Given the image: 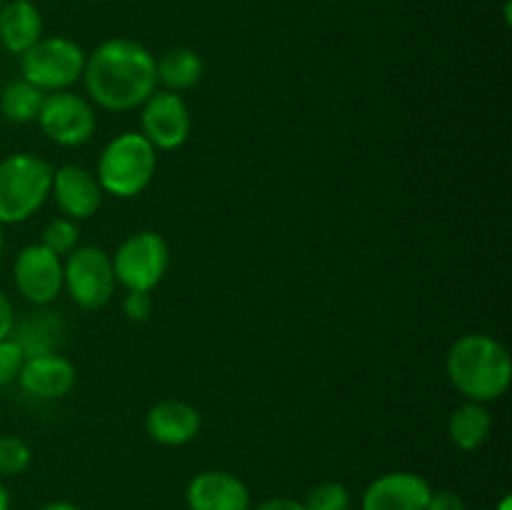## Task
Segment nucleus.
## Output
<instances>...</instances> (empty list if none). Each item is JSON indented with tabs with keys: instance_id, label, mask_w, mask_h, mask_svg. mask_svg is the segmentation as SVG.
I'll use <instances>...</instances> for the list:
<instances>
[{
	"instance_id": "obj_14",
	"label": "nucleus",
	"mask_w": 512,
	"mask_h": 510,
	"mask_svg": "<svg viewBox=\"0 0 512 510\" xmlns=\"http://www.w3.org/2000/svg\"><path fill=\"white\" fill-rule=\"evenodd\" d=\"M203 428V415L188 400L165 398L158 400L145 415V433L153 443L165 448H180L198 438Z\"/></svg>"
},
{
	"instance_id": "obj_8",
	"label": "nucleus",
	"mask_w": 512,
	"mask_h": 510,
	"mask_svg": "<svg viewBox=\"0 0 512 510\" xmlns=\"http://www.w3.org/2000/svg\"><path fill=\"white\" fill-rule=\"evenodd\" d=\"M35 123L40 125L45 138L53 140L60 148H80L90 143L95 135L98 115H95V105L85 95L58 90V93L45 95Z\"/></svg>"
},
{
	"instance_id": "obj_33",
	"label": "nucleus",
	"mask_w": 512,
	"mask_h": 510,
	"mask_svg": "<svg viewBox=\"0 0 512 510\" xmlns=\"http://www.w3.org/2000/svg\"><path fill=\"white\" fill-rule=\"evenodd\" d=\"M85 3H105V0H85Z\"/></svg>"
},
{
	"instance_id": "obj_17",
	"label": "nucleus",
	"mask_w": 512,
	"mask_h": 510,
	"mask_svg": "<svg viewBox=\"0 0 512 510\" xmlns=\"http://www.w3.org/2000/svg\"><path fill=\"white\" fill-rule=\"evenodd\" d=\"M490 433H493V415H490L488 405L465 400L450 413L448 438L463 453H475V450L483 448Z\"/></svg>"
},
{
	"instance_id": "obj_12",
	"label": "nucleus",
	"mask_w": 512,
	"mask_h": 510,
	"mask_svg": "<svg viewBox=\"0 0 512 510\" xmlns=\"http://www.w3.org/2000/svg\"><path fill=\"white\" fill-rule=\"evenodd\" d=\"M433 485L428 478L410 470H393L378 475L360 498V510H425Z\"/></svg>"
},
{
	"instance_id": "obj_3",
	"label": "nucleus",
	"mask_w": 512,
	"mask_h": 510,
	"mask_svg": "<svg viewBox=\"0 0 512 510\" xmlns=\"http://www.w3.org/2000/svg\"><path fill=\"white\" fill-rule=\"evenodd\" d=\"M155 170H158V150L140 133L125 130L100 150L95 178L105 195L130 200L153 183Z\"/></svg>"
},
{
	"instance_id": "obj_22",
	"label": "nucleus",
	"mask_w": 512,
	"mask_h": 510,
	"mask_svg": "<svg viewBox=\"0 0 512 510\" xmlns=\"http://www.w3.org/2000/svg\"><path fill=\"white\" fill-rule=\"evenodd\" d=\"M33 463V450L18 435H0V475L15 478L23 475Z\"/></svg>"
},
{
	"instance_id": "obj_9",
	"label": "nucleus",
	"mask_w": 512,
	"mask_h": 510,
	"mask_svg": "<svg viewBox=\"0 0 512 510\" xmlns=\"http://www.w3.org/2000/svg\"><path fill=\"white\" fill-rule=\"evenodd\" d=\"M193 115L180 93L158 88L140 105V135L155 150H178L188 143Z\"/></svg>"
},
{
	"instance_id": "obj_5",
	"label": "nucleus",
	"mask_w": 512,
	"mask_h": 510,
	"mask_svg": "<svg viewBox=\"0 0 512 510\" xmlns=\"http://www.w3.org/2000/svg\"><path fill=\"white\" fill-rule=\"evenodd\" d=\"M85 58L88 53L68 35H43L20 55V75L45 95L70 90L83 78Z\"/></svg>"
},
{
	"instance_id": "obj_29",
	"label": "nucleus",
	"mask_w": 512,
	"mask_h": 510,
	"mask_svg": "<svg viewBox=\"0 0 512 510\" xmlns=\"http://www.w3.org/2000/svg\"><path fill=\"white\" fill-rule=\"evenodd\" d=\"M40 510H83V508L75 503H68V500H53V503H45Z\"/></svg>"
},
{
	"instance_id": "obj_36",
	"label": "nucleus",
	"mask_w": 512,
	"mask_h": 510,
	"mask_svg": "<svg viewBox=\"0 0 512 510\" xmlns=\"http://www.w3.org/2000/svg\"><path fill=\"white\" fill-rule=\"evenodd\" d=\"M350 510H353V508H350Z\"/></svg>"
},
{
	"instance_id": "obj_25",
	"label": "nucleus",
	"mask_w": 512,
	"mask_h": 510,
	"mask_svg": "<svg viewBox=\"0 0 512 510\" xmlns=\"http://www.w3.org/2000/svg\"><path fill=\"white\" fill-rule=\"evenodd\" d=\"M123 315L130 323H145L153 315V295L145 290H128L123 298Z\"/></svg>"
},
{
	"instance_id": "obj_26",
	"label": "nucleus",
	"mask_w": 512,
	"mask_h": 510,
	"mask_svg": "<svg viewBox=\"0 0 512 510\" xmlns=\"http://www.w3.org/2000/svg\"><path fill=\"white\" fill-rule=\"evenodd\" d=\"M425 510H468L463 495H458L455 490H433L428 500V508Z\"/></svg>"
},
{
	"instance_id": "obj_20",
	"label": "nucleus",
	"mask_w": 512,
	"mask_h": 510,
	"mask_svg": "<svg viewBox=\"0 0 512 510\" xmlns=\"http://www.w3.org/2000/svg\"><path fill=\"white\" fill-rule=\"evenodd\" d=\"M43 100V90L30 85L28 80H10L3 88V93H0V113H3L5 120H10V123H35L40 108H43Z\"/></svg>"
},
{
	"instance_id": "obj_18",
	"label": "nucleus",
	"mask_w": 512,
	"mask_h": 510,
	"mask_svg": "<svg viewBox=\"0 0 512 510\" xmlns=\"http://www.w3.org/2000/svg\"><path fill=\"white\" fill-rule=\"evenodd\" d=\"M10 338L23 348L25 358L30 355H43V353H55L63 338V318L58 313H50V310L40 308L35 313H30L28 318L15 323Z\"/></svg>"
},
{
	"instance_id": "obj_11",
	"label": "nucleus",
	"mask_w": 512,
	"mask_h": 510,
	"mask_svg": "<svg viewBox=\"0 0 512 510\" xmlns=\"http://www.w3.org/2000/svg\"><path fill=\"white\" fill-rule=\"evenodd\" d=\"M50 198L55 200L63 218L75 220H90L103 205V188H100L98 178L93 170L83 168V165H60L53 170V188H50Z\"/></svg>"
},
{
	"instance_id": "obj_28",
	"label": "nucleus",
	"mask_w": 512,
	"mask_h": 510,
	"mask_svg": "<svg viewBox=\"0 0 512 510\" xmlns=\"http://www.w3.org/2000/svg\"><path fill=\"white\" fill-rule=\"evenodd\" d=\"M253 510H308V508H305L303 500H295V498H285V495H278V498L263 500V503L255 505Z\"/></svg>"
},
{
	"instance_id": "obj_32",
	"label": "nucleus",
	"mask_w": 512,
	"mask_h": 510,
	"mask_svg": "<svg viewBox=\"0 0 512 510\" xmlns=\"http://www.w3.org/2000/svg\"><path fill=\"white\" fill-rule=\"evenodd\" d=\"M3 245H5V238H3V225H0V253H3Z\"/></svg>"
},
{
	"instance_id": "obj_6",
	"label": "nucleus",
	"mask_w": 512,
	"mask_h": 510,
	"mask_svg": "<svg viewBox=\"0 0 512 510\" xmlns=\"http://www.w3.org/2000/svg\"><path fill=\"white\" fill-rule=\"evenodd\" d=\"M110 260L118 285L125 290L153 293L170 268L168 240L155 230H138L118 245Z\"/></svg>"
},
{
	"instance_id": "obj_4",
	"label": "nucleus",
	"mask_w": 512,
	"mask_h": 510,
	"mask_svg": "<svg viewBox=\"0 0 512 510\" xmlns=\"http://www.w3.org/2000/svg\"><path fill=\"white\" fill-rule=\"evenodd\" d=\"M53 165L33 153H13L0 160V225L33 218L50 198Z\"/></svg>"
},
{
	"instance_id": "obj_16",
	"label": "nucleus",
	"mask_w": 512,
	"mask_h": 510,
	"mask_svg": "<svg viewBox=\"0 0 512 510\" xmlns=\"http://www.w3.org/2000/svg\"><path fill=\"white\" fill-rule=\"evenodd\" d=\"M43 38V13L33 0H8L0 8V45L5 53L23 55Z\"/></svg>"
},
{
	"instance_id": "obj_23",
	"label": "nucleus",
	"mask_w": 512,
	"mask_h": 510,
	"mask_svg": "<svg viewBox=\"0 0 512 510\" xmlns=\"http://www.w3.org/2000/svg\"><path fill=\"white\" fill-rule=\"evenodd\" d=\"M308 510H350V490L338 480L318 483L303 500Z\"/></svg>"
},
{
	"instance_id": "obj_35",
	"label": "nucleus",
	"mask_w": 512,
	"mask_h": 510,
	"mask_svg": "<svg viewBox=\"0 0 512 510\" xmlns=\"http://www.w3.org/2000/svg\"><path fill=\"white\" fill-rule=\"evenodd\" d=\"M3 3H5V0H0V8H3Z\"/></svg>"
},
{
	"instance_id": "obj_31",
	"label": "nucleus",
	"mask_w": 512,
	"mask_h": 510,
	"mask_svg": "<svg viewBox=\"0 0 512 510\" xmlns=\"http://www.w3.org/2000/svg\"><path fill=\"white\" fill-rule=\"evenodd\" d=\"M495 510H512V495H503L498 505H495Z\"/></svg>"
},
{
	"instance_id": "obj_24",
	"label": "nucleus",
	"mask_w": 512,
	"mask_h": 510,
	"mask_svg": "<svg viewBox=\"0 0 512 510\" xmlns=\"http://www.w3.org/2000/svg\"><path fill=\"white\" fill-rule=\"evenodd\" d=\"M25 363V353L13 338L0 340V388L5 385L18 383V375L23 370Z\"/></svg>"
},
{
	"instance_id": "obj_2",
	"label": "nucleus",
	"mask_w": 512,
	"mask_h": 510,
	"mask_svg": "<svg viewBox=\"0 0 512 510\" xmlns=\"http://www.w3.org/2000/svg\"><path fill=\"white\" fill-rule=\"evenodd\" d=\"M445 373L453 388L473 403H495L512 383V358L503 343L488 333H468L450 345Z\"/></svg>"
},
{
	"instance_id": "obj_7",
	"label": "nucleus",
	"mask_w": 512,
	"mask_h": 510,
	"mask_svg": "<svg viewBox=\"0 0 512 510\" xmlns=\"http://www.w3.org/2000/svg\"><path fill=\"white\" fill-rule=\"evenodd\" d=\"M63 288L70 300L83 310H98L110 303L118 280L113 273V260L100 245H78L63 260Z\"/></svg>"
},
{
	"instance_id": "obj_34",
	"label": "nucleus",
	"mask_w": 512,
	"mask_h": 510,
	"mask_svg": "<svg viewBox=\"0 0 512 510\" xmlns=\"http://www.w3.org/2000/svg\"><path fill=\"white\" fill-rule=\"evenodd\" d=\"M133 3H143V0H133Z\"/></svg>"
},
{
	"instance_id": "obj_21",
	"label": "nucleus",
	"mask_w": 512,
	"mask_h": 510,
	"mask_svg": "<svg viewBox=\"0 0 512 510\" xmlns=\"http://www.w3.org/2000/svg\"><path fill=\"white\" fill-rule=\"evenodd\" d=\"M40 243H43L50 253L58 255V258H65V255H70L80 245L78 223L70 218H63V215H60V218H53L43 228Z\"/></svg>"
},
{
	"instance_id": "obj_10",
	"label": "nucleus",
	"mask_w": 512,
	"mask_h": 510,
	"mask_svg": "<svg viewBox=\"0 0 512 510\" xmlns=\"http://www.w3.org/2000/svg\"><path fill=\"white\" fill-rule=\"evenodd\" d=\"M13 283L35 308L53 303L63 290V258L50 253L43 243H30L20 248L13 263Z\"/></svg>"
},
{
	"instance_id": "obj_1",
	"label": "nucleus",
	"mask_w": 512,
	"mask_h": 510,
	"mask_svg": "<svg viewBox=\"0 0 512 510\" xmlns=\"http://www.w3.org/2000/svg\"><path fill=\"white\" fill-rule=\"evenodd\" d=\"M85 98L110 113L140 108L158 90L155 55L133 38L103 40L85 58Z\"/></svg>"
},
{
	"instance_id": "obj_19",
	"label": "nucleus",
	"mask_w": 512,
	"mask_h": 510,
	"mask_svg": "<svg viewBox=\"0 0 512 510\" xmlns=\"http://www.w3.org/2000/svg\"><path fill=\"white\" fill-rule=\"evenodd\" d=\"M205 63L193 48H170L160 58H155V75L163 90L185 93L203 80Z\"/></svg>"
},
{
	"instance_id": "obj_30",
	"label": "nucleus",
	"mask_w": 512,
	"mask_h": 510,
	"mask_svg": "<svg viewBox=\"0 0 512 510\" xmlns=\"http://www.w3.org/2000/svg\"><path fill=\"white\" fill-rule=\"evenodd\" d=\"M0 510H10V493L3 483H0Z\"/></svg>"
},
{
	"instance_id": "obj_27",
	"label": "nucleus",
	"mask_w": 512,
	"mask_h": 510,
	"mask_svg": "<svg viewBox=\"0 0 512 510\" xmlns=\"http://www.w3.org/2000/svg\"><path fill=\"white\" fill-rule=\"evenodd\" d=\"M15 328V310H13V303H10L8 295L0 290V340L10 338V333H13Z\"/></svg>"
},
{
	"instance_id": "obj_15",
	"label": "nucleus",
	"mask_w": 512,
	"mask_h": 510,
	"mask_svg": "<svg viewBox=\"0 0 512 510\" xmlns=\"http://www.w3.org/2000/svg\"><path fill=\"white\" fill-rule=\"evenodd\" d=\"M75 365L70 363L65 355L43 353V355H30L25 358L23 370L18 375V385L38 400H60L75 388Z\"/></svg>"
},
{
	"instance_id": "obj_13",
	"label": "nucleus",
	"mask_w": 512,
	"mask_h": 510,
	"mask_svg": "<svg viewBox=\"0 0 512 510\" xmlns=\"http://www.w3.org/2000/svg\"><path fill=\"white\" fill-rule=\"evenodd\" d=\"M188 510H250L253 498L245 480L230 470H203L185 488Z\"/></svg>"
}]
</instances>
